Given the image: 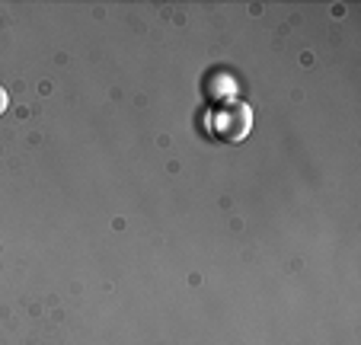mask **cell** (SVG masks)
Masks as SVG:
<instances>
[{
	"mask_svg": "<svg viewBox=\"0 0 361 345\" xmlns=\"http://www.w3.org/2000/svg\"><path fill=\"white\" fill-rule=\"evenodd\" d=\"M7 106H10V96H7V90L0 87V115L7 112Z\"/></svg>",
	"mask_w": 361,
	"mask_h": 345,
	"instance_id": "obj_1",
	"label": "cell"
}]
</instances>
